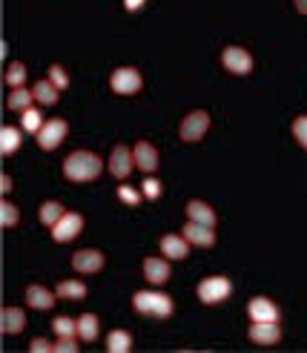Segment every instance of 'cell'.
I'll list each match as a JSON object with an SVG mask.
<instances>
[{"label": "cell", "mask_w": 307, "mask_h": 353, "mask_svg": "<svg viewBox=\"0 0 307 353\" xmlns=\"http://www.w3.org/2000/svg\"><path fill=\"white\" fill-rule=\"evenodd\" d=\"M101 172H103V161H101V155L89 152V150H78V152H72V155H66V161H63V175H66L69 181H75V184L95 181Z\"/></svg>", "instance_id": "obj_1"}, {"label": "cell", "mask_w": 307, "mask_h": 353, "mask_svg": "<svg viewBox=\"0 0 307 353\" xmlns=\"http://www.w3.org/2000/svg\"><path fill=\"white\" fill-rule=\"evenodd\" d=\"M132 307L143 316H155V319H170L172 316V299L158 290H138L132 296Z\"/></svg>", "instance_id": "obj_2"}, {"label": "cell", "mask_w": 307, "mask_h": 353, "mask_svg": "<svg viewBox=\"0 0 307 353\" xmlns=\"http://www.w3.org/2000/svg\"><path fill=\"white\" fill-rule=\"evenodd\" d=\"M230 293H232V281L227 276H210L204 281H198V288H195V296L201 299L204 305H219Z\"/></svg>", "instance_id": "obj_3"}, {"label": "cell", "mask_w": 307, "mask_h": 353, "mask_svg": "<svg viewBox=\"0 0 307 353\" xmlns=\"http://www.w3.org/2000/svg\"><path fill=\"white\" fill-rule=\"evenodd\" d=\"M110 86H112V92H118V95H135V92H141L143 78H141V72L135 66H121V69L112 72Z\"/></svg>", "instance_id": "obj_4"}, {"label": "cell", "mask_w": 307, "mask_h": 353, "mask_svg": "<svg viewBox=\"0 0 307 353\" xmlns=\"http://www.w3.org/2000/svg\"><path fill=\"white\" fill-rule=\"evenodd\" d=\"M207 130H210V115L204 110H195L181 121L178 135H181V141H187V144H195V141H201L207 135Z\"/></svg>", "instance_id": "obj_5"}, {"label": "cell", "mask_w": 307, "mask_h": 353, "mask_svg": "<svg viewBox=\"0 0 307 353\" xmlns=\"http://www.w3.org/2000/svg\"><path fill=\"white\" fill-rule=\"evenodd\" d=\"M221 66L232 75H250L252 72V55L241 46H227L221 52Z\"/></svg>", "instance_id": "obj_6"}, {"label": "cell", "mask_w": 307, "mask_h": 353, "mask_svg": "<svg viewBox=\"0 0 307 353\" xmlns=\"http://www.w3.org/2000/svg\"><path fill=\"white\" fill-rule=\"evenodd\" d=\"M66 132H69V127H66V121H63V118H52V121H46L43 127H41V132H38V144H41V150H58V147H61V141L66 138Z\"/></svg>", "instance_id": "obj_7"}, {"label": "cell", "mask_w": 307, "mask_h": 353, "mask_svg": "<svg viewBox=\"0 0 307 353\" xmlns=\"http://www.w3.org/2000/svg\"><path fill=\"white\" fill-rule=\"evenodd\" d=\"M81 230H83V216L81 213H63V219L52 227V239L66 244V241L75 239Z\"/></svg>", "instance_id": "obj_8"}, {"label": "cell", "mask_w": 307, "mask_h": 353, "mask_svg": "<svg viewBox=\"0 0 307 353\" xmlns=\"http://www.w3.org/2000/svg\"><path fill=\"white\" fill-rule=\"evenodd\" d=\"M132 167H135V155H132V150L130 147H123V144H118L115 150H112V155H110V172L115 175V179H126V175L132 172Z\"/></svg>", "instance_id": "obj_9"}, {"label": "cell", "mask_w": 307, "mask_h": 353, "mask_svg": "<svg viewBox=\"0 0 307 353\" xmlns=\"http://www.w3.org/2000/svg\"><path fill=\"white\" fill-rule=\"evenodd\" d=\"M72 268H75L78 273H86V276H92V273H101L103 270V253L101 250H78L75 256H72Z\"/></svg>", "instance_id": "obj_10"}, {"label": "cell", "mask_w": 307, "mask_h": 353, "mask_svg": "<svg viewBox=\"0 0 307 353\" xmlns=\"http://www.w3.org/2000/svg\"><path fill=\"white\" fill-rule=\"evenodd\" d=\"M247 313H250V322H279V307L264 296L250 299Z\"/></svg>", "instance_id": "obj_11"}, {"label": "cell", "mask_w": 307, "mask_h": 353, "mask_svg": "<svg viewBox=\"0 0 307 353\" xmlns=\"http://www.w3.org/2000/svg\"><path fill=\"white\" fill-rule=\"evenodd\" d=\"M132 155H135V167L143 170L147 175H152L158 170V150L150 144V141H138Z\"/></svg>", "instance_id": "obj_12"}, {"label": "cell", "mask_w": 307, "mask_h": 353, "mask_svg": "<svg viewBox=\"0 0 307 353\" xmlns=\"http://www.w3.org/2000/svg\"><path fill=\"white\" fill-rule=\"evenodd\" d=\"M143 279H147L150 285H164V281L170 279V261H167V256L164 259H158V256L143 259Z\"/></svg>", "instance_id": "obj_13"}, {"label": "cell", "mask_w": 307, "mask_h": 353, "mask_svg": "<svg viewBox=\"0 0 307 353\" xmlns=\"http://www.w3.org/2000/svg\"><path fill=\"white\" fill-rule=\"evenodd\" d=\"M250 339L256 345H276L281 339L279 322H252L250 325Z\"/></svg>", "instance_id": "obj_14"}, {"label": "cell", "mask_w": 307, "mask_h": 353, "mask_svg": "<svg viewBox=\"0 0 307 353\" xmlns=\"http://www.w3.org/2000/svg\"><path fill=\"white\" fill-rule=\"evenodd\" d=\"M55 299H58V293L46 290L43 285H29L26 288V305L34 307V310H52L55 307Z\"/></svg>", "instance_id": "obj_15"}, {"label": "cell", "mask_w": 307, "mask_h": 353, "mask_svg": "<svg viewBox=\"0 0 307 353\" xmlns=\"http://www.w3.org/2000/svg\"><path fill=\"white\" fill-rule=\"evenodd\" d=\"M184 239L195 247H212L215 244V233H212V227L207 224H198V221H187L184 224Z\"/></svg>", "instance_id": "obj_16"}, {"label": "cell", "mask_w": 307, "mask_h": 353, "mask_svg": "<svg viewBox=\"0 0 307 353\" xmlns=\"http://www.w3.org/2000/svg\"><path fill=\"white\" fill-rule=\"evenodd\" d=\"M161 253H164L167 259H187L190 253V241L181 236H175V233H167L164 239H161Z\"/></svg>", "instance_id": "obj_17"}, {"label": "cell", "mask_w": 307, "mask_h": 353, "mask_svg": "<svg viewBox=\"0 0 307 353\" xmlns=\"http://www.w3.org/2000/svg\"><path fill=\"white\" fill-rule=\"evenodd\" d=\"M187 219L190 221H198V224H207V227H215V221H219L215 210L210 204H204V201H198V199H192L187 204Z\"/></svg>", "instance_id": "obj_18"}, {"label": "cell", "mask_w": 307, "mask_h": 353, "mask_svg": "<svg viewBox=\"0 0 307 353\" xmlns=\"http://www.w3.org/2000/svg\"><path fill=\"white\" fill-rule=\"evenodd\" d=\"M0 325H3V333L14 336V333H21L26 327V313L21 307H3V313H0Z\"/></svg>", "instance_id": "obj_19"}, {"label": "cell", "mask_w": 307, "mask_h": 353, "mask_svg": "<svg viewBox=\"0 0 307 353\" xmlns=\"http://www.w3.org/2000/svg\"><path fill=\"white\" fill-rule=\"evenodd\" d=\"M32 92H34V101L43 103V107H55V103H58V92H61V90H58V86L52 83L49 78H46V81L41 78L38 83L32 86Z\"/></svg>", "instance_id": "obj_20"}, {"label": "cell", "mask_w": 307, "mask_h": 353, "mask_svg": "<svg viewBox=\"0 0 307 353\" xmlns=\"http://www.w3.org/2000/svg\"><path fill=\"white\" fill-rule=\"evenodd\" d=\"M98 330H101V322L95 313H83L78 319V339L83 342H95L98 339Z\"/></svg>", "instance_id": "obj_21"}, {"label": "cell", "mask_w": 307, "mask_h": 353, "mask_svg": "<svg viewBox=\"0 0 307 353\" xmlns=\"http://www.w3.org/2000/svg\"><path fill=\"white\" fill-rule=\"evenodd\" d=\"M21 130L12 127V123H6L3 130H0V150H3V155H12L14 150H21Z\"/></svg>", "instance_id": "obj_22"}, {"label": "cell", "mask_w": 307, "mask_h": 353, "mask_svg": "<svg viewBox=\"0 0 307 353\" xmlns=\"http://www.w3.org/2000/svg\"><path fill=\"white\" fill-rule=\"evenodd\" d=\"M66 210L61 207V201H43L41 210H38V219L46 224V227H55L61 219H63Z\"/></svg>", "instance_id": "obj_23"}, {"label": "cell", "mask_w": 307, "mask_h": 353, "mask_svg": "<svg viewBox=\"0 0 307 353\" xmlns=\"http://www.w3.org/2000/svg\"><path fill=\"white\" fill-rule=\"evenodd\" d=\"M32 101H34V92L32 90H23V86H21V90H12L9 92V110L12 112H26L29 107H32Z\"/></svg>", "instance_id": "obj_24"}, {"label": "cell", "mask_w": 307, "mask_h": 353, "mask_svg": "<svg viewBox=\"0 0 307 353\" xmlns=\"http://www.w3.org/2000/svg\"><path fill=\"white\" fill-rule=\"evenodd\" d=\"M55 293H58V299H83L86 296V285L83 281H78V279H66V281H61V285L55 288Z\"/></svg>", "instance_id": "obj_25"}, {"label": "cell", "mask_w": 307, "mask_h": 353, "mask_svg": "<svg viewBox=\"0 0 307 353\" xmlns=\"http://www.w3.org/2000/svg\"><path fill=\"white\" fill-rule=\"evenodd\" d=\"M132 347V336L126 330H112L110 339H106V350L110 353H126Z\"/></svg>", "instance_id": "obj_26"}, {"label": "cell", "mask_w": 307, "mask_h": 353, "mask_svg": "<svg viewBox=\"0 0 307 353\" xmlns=\"http://www.w3.org/2000/svg\"><path fill=\"white\" fill-rule=\"evenodd\" d=\"M21 123H23V132H32V135H38L41 132V127H43V118H41V112L34 110V107H29L26 112H21Z\"/></svg>", "instance_id": "obj_27"}, {"label": "cell", "mask_w": 307, "mask_h": 353, "mask_svg": "<svg viewBox=\"0 0 307 353\" xmlns=\"http://www.w3.org/2000/svg\"><path fill=\"white\" fill-rule=\"evenodd\" d=\"M6 83L12 86V90H21V86L26 83V66H23L21 61L9 63V69H6Z\"/></svg>", "instance_id": "obj_28"}, {"label": "cell", "mask_w": 307, "mask_h": 353, "mask_svg": "<svg viewBox=\"0 0 307 353\" xmlns=\"http://www.w3.org/2000/svg\"><path fill=\"white\" fill-rule=\"evenodd\" d=\"M52 327H55L58 336H78V322L69 319V316H58V319L52 322Z\"/></svg>", "instance_id": "obj_29"}, {"label": "cell", "mask_w": 307, "mask_h": 353, "mask_svg": "<svg viewBox=\"0 0 307 353\" xmlns=\"http://www.w3.org/2000/svg\"><path fill=\"white\" fill-rule=\"evenodd\" d=\"M0 221H3V227H14L21 221V210H17L12 201H3L0 204Z\"/></svg>", "instance_id": "obj_30"}, {"label": "cell", "mask_w": 307, "mask_h": 353, "mask_svg": "<svg viewBox=\"0 0 307 353\" xmlns=\"http://www.w3.org/2000/svg\"><path fill=\"white\" fill-rule=\"evenodd\" d=\"M141 192H143V199H150V201H158L161 199V192H164V187H161L158 179H152V175H147L141 184Z\"/></svg>", "instance_id": "obj_31"}, {"label": "cell", "mask_w": 307, "mask_h": 353, "mask_svg": "<svg viewBox=\"0 0 307 353\" xmlns=\"http://www.w3.org/2000/svg\"><path fill=\"white\" fill-rule=\"evenodd\" d=\"M49 81L58 86V90H66L69 86V75H66V69L63 66H58V63H52L49 66Z\"/></svg>", "instance_id": "obj_32"}, {"label": "cell", "mask_w": 307, "mask_h": 353, "mask_svg": "<svg viewBox=\"0 0 307 353\" xmlns=\"http://www.w3.org/2000/svg\"><path fill=\"white\" fill-rule=\"evenodd\" d=\"M141 196H143V192H138V190H132V187H126V184L118 187V199H121L123 204H130V207H138V204H141Z\"/></svg>", "instance_id": "obj_33"}, {"label": "cell", "mask_w": 307, "mask_h": 353, "mask_svg": "<svg viewBox=\"0 0 307 353\" xmlns=\"http://www.w3.org/2000/svg\"><path fill=\"white\" fill-rule=\"evenodd\" d=\"M293 138L307 150V115H299V118L293 121Z\"/></svg>", "instance_id": "obj_34"}, {"label": "cell", "mask_w": 307, "mask_h": 353, "mask_svg": "<svg viewBox=\"0 0 307 353\" xmlns=\"http://www.w3.org/2000/svg\"><path fill=\"white\" fill-rule=\"evenodd\" d=\"M55 353H78V342H75V336H58V342H55Z\"/></svg>", "instance_id": "obj_35"}, {"label": "cell", "mask_w": 307, "mask_h": 353, "mask_svg": "<svg viewBox=\"0 0 307 353\" xmlns=\"http://www.w3.org/2000/svg\"><path fill=\"white\" fill-rule=\"evenodd\" d=\"M29 350H32V353H52V350H55V345H49L46 339H32Z\"/></svg>", "instance_id": "obj_36"}, {"label": "cell", "mask_w": 307, "mask_h": 353, "mask_svg": "<svg viewBox=\"0 0 307 353\" xmlns=\"http://www.w3.org/2000/svg\"><path fill=\"white\" fill-rule=\"evenodd\" d=\"M143 3H147V0H123V6H126V12H138Z\"/></svg>", "instance_id": "obj_37"}, {"label": "cell", "mask_w": 307, "mask_h": 353, "mask_svg": "<svg viewBox=\"0 0 307 353\" xmlns=\"http://www.w3.org/2000/svg\"><path fill=\"white\" fill-rule=\"evenodd\" d=\"M0 190H3V196H6V192H12V179H9L6 172L0 175Z\"/></svg>", "instance_id": "obj_38"}, {"label": "cell", "mask_w": 307, "mask_h": 353, "mask_svg": "<svg viewBox=\"0 0 307 353\" xmlns=\"http://www.w3.org/2000/svg\"><path fill=\"white\" fill-rule=\"evenodd\" d=\"M293 3H296L299 14H307V0H293Z\"/></svg>", "instance_id": "obj_39"}]
</instances>
